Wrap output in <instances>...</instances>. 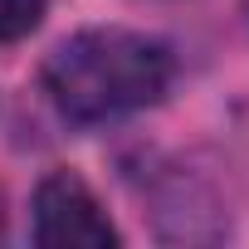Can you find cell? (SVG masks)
I'll list each match as a JSON object with an SVG mask.
<instances>
[{
    "mask_svg": "<svg viewBox=\"0 0 249 249\" xmlns=\"http://www.w3.org/2000/svg\"><path fill=\"white\" fill-rule=\"evenodd\" d=\"M176 78V59L161 39L137 35V30H78L69 35L39 69V83L59 117L78 127L117 122L127 112H142L166 98Z\"/></svg>",
    "mask_w": 249,
    "mask_h": 249,
    "instance_id": "1",
    "label": "cell"
},
{
    "mask_svg": "<svg viewBox=\"0 0 249 249\" xmlns=\"http://www.w3.org/2000/svg\"><path fill=\"white\" fill-rule=\"evenodd\" d=\"M117 225L98 205L83 176L49 171L35 191V244L39 249H107L117 244Z\"/></svg>",
    "mask_w": 249,
    "mask_h": 249,
    "instance_id": "2",
    "label": "cell"
},
{
    "mask_svg": "<svg viewBox=\"0 0 249 249\" xmlns=\"http://www.w3.org/2000/svg\"><path fill=\"white\" fill-rule=\"evenodd\" d=\"M44 10H49V0H0V44L25 39L30 30H39Z\"/></svg>",
    "mask_w": 249,
    "mask_h": 249,
    "instance_id": "3",
    "label": "cell"
},
{
    "mask_svg": "<svg viewBox=\"0 0 249 249\" xmlns=\"http://www.w3.org/2000/svg\"><path fill=\"white\" fill-rule=\"evenodd\" d=\"M0 230H5V200H0Z\"/></svg>",
    "mask_w": 249,
    "mask_h": 249,
    "instance_id": "4",
    "label": "cell"
}]
</instances>
